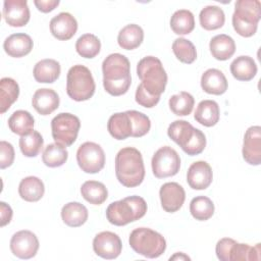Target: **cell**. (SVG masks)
Returning <instances> with one entry per match:
<instances>
[{
  "mask_svg": "<svg viewBox=\"0 0 261 261\" xmlns=\"http://www.w3.org/2000/svg\"><path fill=\"white\" fill-rule=\"evenodd\" d=\"M68 158L66 148L60 144H49L43 151L42 161L48 167H59L63 165Z\"/></svg>",
  "mask_w": 261,
  "mask_h": 261,
  "instance_id": "cell-36",
  "label": "cell"
},
{
  "mask_svg": "<svg viewBox=\"0 0 261 261\" xmlns=\"http://www.w3.org/2000/svg\"><path fill=\"white\" fill-rule=\"evenodd\" d=\"M115 175L126 188H135L142 184L145 177V166L138 149L125 147L118 151L115 157Z\"/></svg>",
  "mask_w": 261,
  "mask_h": 261,
  "instance_id": "cell-2",
  "label": "cell"
},
{
  "mask_svg": "<svg viewBox=\"0 0 261 261\" xmlns=\"http://www.w3.org/2000/svg\"><path fill=\"white\" fill-rule=\"evenodd\" d=\"M169 260H191V258L184 253H175L169 258Z\"/></svg>",
  "mask_w": 261,
  "mask_h": 261,
  "instance_id": "cell-48",
  "label": "cell"
},
{
  "mask_svg": "<svg viewBox=\"0 0 261 261\" xmlns=\"http://www.w3.org/2000/svg\"><path fill=\"white\" fill-rule=\"evenodd\" d=\"M200 24L204 30L213 31L220 29L225 21L223 10L215 5H208L204 7L199 15Z\"/></svg>",
  "mask_w": 261,
  "mask_h": 261,
  "instance_id": "cell-32",
  "label": "cell"
},
{
  "mask_svg": "<svg viewBox=\"0 0 261 261\" xmlns=\"http://www.w3.org/2000/svg\"><path fill=\"white\" fill-rule=\"evenodd\" d=\"M88 216V209L79 202H69L61 209V218L70 227L82 226L87 221Z\"/></svg>",
  "mask_w": 261,
  "mask_h": 261,
  "instance_id": "cell-26",
  "label": "cell"
},
{
  "mask_svg": "<svg viewBox=\"0 0 261 261\" xmlns=\"http://www.w3.org/2000/svg\"><path fill=\"white\" fill-rule=\"evenodd\" d=\"M122 249L119 237L112 231H102L95 236L93 240V250L96 255L104 259L117 258Z\"/></svg>",
  "mask_w": 261,
  "mask_h": 261,
  "instance_id": "cell-13",
  "label": "cell"
},
{
  "mask_svg": "<svg viewBox=\"0 0 261 261\" xmlns=\"http://www.w3.org/2000/svg\"><path fill=\"white\" fill-rule=\"evenodd\" d=\"M129 246L138 254L147 258H157L166 249V241L159 232L148 228L139 227L129 234Z\"/></svg>",
  "mask_w": 261,
  "mask_h": 261,
  "instance_id": "cell-6",
  "label": "cell"
},
{
  "mask_svg": "<svg viewBox=\"0 0 261 261\" xmlns=\"http://www.w3.org/2000/svg\"><path fill=\"white\" fill-rule=\"evenodd\" d=\"M103 87L112 96L125 94L130 86V64L128 59L119 53L108 55L102 63Z\"/></svg>",
  "mask_w": 261,
  "mask_h": 261,
  "instance_id": "cell-1",
  "label": "cell"
},
{
  "mask_svg": "<svg viewBox=\"0 0 261 261\" xmlns=\"http://www.w3.org/2000/svg\"><path fill=\"white\" fill-rule=\"evenodd\" d=\"M3 17L10 27H23L30 20V8L25 0H5Z\"/></svg>",
  "mask_w": 261,
  "mask_h": 261,
  "instance_id": "cell-16",
  "label": "cell"
},
{
  "mask_svg": "<svg viewBox=\"0 0 261 261\" xmlns=\"http://www.w3.org/2000/svg\"><path fill=\"white\" fill-rule=\"evenodd\" d=\"M137 74L145 89L153 95H161L167 84V74L161 61L154 56H146L138 62Z\"/></svg>",
  "mask_w": 261,
  "mask_h": 261,
  "instance_id": "cell-5",
  "label": "cell"
},
{
  "mask_svg": "<svg viewBox=\"0 0 261 261\" xmlns=\"http://www.w3.org/2000/svg\"><path fill=\"white\" fill-rule=\"evenodd\" d=\"M230 72L238 81L248 82L256 75L257 65L252 57L242 55L231 62Z\"/></svg>",
  "mask_w": 261,
  "mask_h": 261,
  "instance_id": "cell-29",
  "label": "cell"
},
{
  "mask_svg": "<svg viewBox=\"0 0 261 261\" xmlns=\"http://www.w3.org/2000/svg\"><path fill=\"white\" fill-rule=\"evenodd\" d=\"M146 212V201L142 197L130 196L109 204L106 217L111 224L122 226L142 218Z\"/></svg>",
  "mask_w": 261,
  "mask_h": 261,
  "instance_id": "cell-3",
  "label": "cell"
},
{
  "mask_svg": "<svg viewBox=\"0 0 261 261\" xmlns=\"http://www.w3.org/2000/svg\"><path fill=\"white\" fill-rule=\"evenodd\" d=\"M206 147V137L198 128H195L194 136L191 139V141L188 143V145L182 149L185 153H187L190 156H195L204 151Z\"/></svg>",
  "mask_w": 261,
  "mask_h": 261,
  "instance_id": "cell-43",
  "label": "cell"
},
{
  "mask_svg": "<svg viewBox=\"0 0 261 261\" xmlns=\"http://www.w3.org/2000/svg\"><path fill=\"white\" fill-rule=\"evenodd\" d=\"M170 28L176 35H188L195 28L194 14L188 9L176 10L170 18Z\"/></svg>",
  "mask_w": 261,
  "mask_h": 261,
  "instance_id": "cell-35",
  "label": "cell"
},
{
  "mask_svg": "<svg viewBox=\"0 0 261 261\" xmlns=\"http://www.w3.org/2000/svg\"><path fill=\"white\" fill-rule=\"evenodd\" d=\"M95 81L91 70L82 64L69 68L66 77V93L74 101L81 102L92 98L95 93Z\"/></svg>",
  "mask_w": 261,
  "mask_h": 261,
  "instance_id": "cell-7",
  "label": "cell"
},
{
  "mask_svg": "<svg viewBox=\"0 0 261 261\" xmlns=\"http://www.w3.org/2000/svg\"><path fill=\"white\" fill-rule=\"evenodd\" d=\"M101 49V42L93 34L82 35L75 43V50L84 58H94L97 56Z\"/></svg>",
  "mask_w": 261,
  "mask_h": 261,
  "instance_id": "cell-38",
  "label": "cell"
},
{
  "mask_svg": "<svg viewBox=\"0 0 261 261\" xmlns=\"http://www.w3.org/2000/svg\"><path fill=\"white\" fill-rule=\"evenodd\" d=\"M14 149L13 146L6 142H0V168L4 169L6 167L11 166L14 161Z\"/></svg>",
  "mask_w": 261,
  "mask_h": 261,
  "instance_id": "cell-45",
  "label": "cell"
},
{
  "mask_svg": "<svg viewBox=\"0 0 261 261\" xmlns=\"http://www.w3.org/2000/svg\"><path fill=\"white\" fill-rule=\"evenodd\" d=\"M126 112L132 121V126H133L132 137L140 138L145 136L151 128L150 118L146 114L137 110H127Z\"/></svg>",
  "mask_w": 261,
  "mask_h": 261,
  "instance_id": "cell-42",
  "label": "cell"
},
{
  "mask_svg": "<svg viewBox=\"0 0 261 261\" xmlns=\"http://www.w3.org/2000/svg\"><path fill=\"white\" fill-rule=\"evenodd\" d=\"M45 187L43 181L37 176H28L20 180L18 194L27 202H37L44 196Z\"/></svg>",
  "mask_w": 261,
  "mask_h": 261,
  "instance_id": "cell-27",
  "label": "cell"
},
{
  "mask_svg": "<svg viewBox=\"0 0 261 261\" xmlns=\"http://www.w3.org/2000/svg\"><path fill=\"white\" fill-rule=\"evenodd\" d=\"M10 250L20 259H31L39 250V240L31 230L16 231L10 240Z\"/></svg>",
  "mask_w": 261,
  "mask_h": 261,
  "instance_id": "cell-12",
  "label": "cell"
},
{
  "mask_svg": "<svg viewBox=\"0 0 261 261\" xmlns=\"http://www.w3.org/2000/svg\"><path fill=\"white\" fill-rule=\"evenodd\" d=\"M0 215H1V223L0 225L3 227L11 221L12 218V209L5 202H0Z\"/></svg>",
  "mask_w": 261,
  "mask_h": 261,
  "instance_id": "cell-47",
  "label": "cell"
},
{
  "mask_svg": "<svg viewBox=\"0 0 261 261\" xmlns=\"http://www.w3.org/2000/svg\"><path fill=\"white\" fill-rule=\"evenodd\" d=\"M261 18V3L258 0H239L234 4L232 27L242 37H252Z\"/></svg>",
  "mask_w": 261,
  "mask_h": 261,
  "instance_id": "cell-4",
  "label": "cell"
},
{
  "mask_svg": "<svg viewBox=\"0 0 261 261\" xmlns=\"http://www.w3.org/2000/svg\"><path fill=\"white\" fill-rule=\"evenodd\" d=\"M34 3L38 10L44 13H48L59 5V0H35Z\"/></svg>",
  "mask_w": 261,
  "mask_h": 261,
  "instance_id": "cell-46",
  "label": "cell"
},
{
  "mask_svg": "<svg viewBox=\"0 0 261 261\" xmlns=\"http://www.w3.org/2000/svg\"><path fill=\"white\" fill-rule=\"evenodd\" d=\"M159 196L163 210L169 213L179 210L186 199L184 188L174 181L162 185L159 191Z\"/></svg>",
  "mask_w": 261,
  "mask_h": 261,
  "instance_id": "cell-15",
  "label": "cell"
},
{
  "mask_svg": "<svg viewBox=\"0 0 261 261\" xmlns=\"http://www.w3.org/2000/svg\"><path fill=\"white\" fill-rule=\"evenodd\" d=\"M76 161L86 173H97L105 165V153L102 147L94 142H85L76 151Z\"/></svg>",
  "mask_w": 261,
  "mask_h": 261,
  "instance_id": "cell-11",
  "label": "cell"
},
{
  "mask_svg": "<svg viewBox=\"0 0 261 261\" xmlns=\"http://www.w3.org/2000/svg\"><path fill=\"white\" fill-rule=\"evenodd\" d=\"M144 40L143 29L136 24L130 23L123 27L117 36L118 45L125 50H133L138 48Z\"/></svg>",
  "mask_w": 261,
  "mask_h": 261,
  "instance_id": "cell-28",
  "label": "cell"
},
{
  "mask_svg": "<svg viewBox=\"0 0 261 261\" xmlns=\"http://www.w3.org/2000/svg\"><path fill=\"white\" fill-rule=\"evenodd\" d=\"M219 106L214 100L201 101L198 104L194 114L197 122L208 127L215 125L219 120Z\"/></svg>",
  "mask_w": 261,
  "mask_h": 261,
  "instance_id": "cell-25",
  "label": "cell"
},
{
  "mask_svg": "<svg viewBox=\"0 0 261 261\" xmlns=\"http://www.w3.org/2000/svg\"><path fill=\"white\" fill-rule=\"evenodd\" d=\"M213 179L211 166L206 161L194 162L188 169L187 181L194 190L207 189Z\"/></svg>",
  "mask_w": 261,
  "mask_h": 261,
  "instance_id": "cell-18",
  "label": "cell"
},
{
  "mask_svg": "<svg viewBox=\"0 0 261 261\" xmlns=\"http://www.w3.org/2000/svg\"><path fill=\"white\" fill-rule=\"evenodd\" d=\"M77 31V21L68 12H60L50 20L51 34L60 41L71 39Z\"/></svg>",
  "mask_w": 261,
  "mask_h": 261,
  "instance_id": "cell-17",
  "label": "cell"
},
{
  "mask_svg": "<svg viewBox=\"0 0 261 261\" xmlns=\"http://www.w3.org/2000/svg\"><path fill=\"white\" fill-rule=\"evenodd\" d=\"M44 140L41 134L33 130L19 139V148L21 153L27 157H36L43 148Z\"/></svg>",
  "mask_w": 261,
  "mask_h": 261,
  "instance_id": "cell-40",
  "label": "cell"
},
{
  "mask_svg": "<svg viewBox=\"0 0 261 261\" xmlns=\"http://www.w3.org/2000/svg\"><path fill=\"white\" fill-rule=\"evenodd\" d=\"M209 48L212 56L217 60L229 59L236 51V43L231 37L225 34L216 35L209 43Z\"/></svg>",
  "mask_w": 261,
  "mask_h": 261,
  "instance_id": "cell-23",
  "label": "cell"
},
{
  "mask_svg": "<svg viewBox=\"0 0 261 261\" xmlns=\"http://www.w3.org/2000/svg\"><path fill=\"white\" fill-rule=\"evenodd\" d=\"M135 98H136V102L139 105L146 108H152L159 102L160 95H153L149 93L141 83L137 88Z\"/></svg>",
  "mask_w": 261,
  "mask_h": 261,
  "instance_id": "cell-44",
  "label": "cell"
},
{
  "mask_svg": "<svg viewBox=\"0 0 261 261\" xmlns=\"http://www.w3.org/2000/svg\"><path fill=\"white\" fill-rule=\"evenodd\" d=\"M109 134L116 140H124L132 137L133 126L127 112H118L112 114L107 122Z\"/></svg>",
  "mask_w": 261,
  "mask_h": 261,
  "instance_id": "cell-22",
  "label": "cell"
},
{
  "mask_svg": "<svg viewBox=\"0 0 261 261\" xmlns=\"http://www.w3.org/2000/svg\"><path fill=\"white\" fill-rule=\"evenodd\" d=\"M32 38L24 33H16L7 37L3 43L4 51L11 57L19 58L28 55L33 49Z\"/></svg>",
  "mask_w": 261,
  "mask_h": 261,
  "instance_id": "cell-20",
  "label": "cell"
},
{
  "mask_svg": "<svg viewBox=\"0 0 261 261\" xmlns=\"http://www.w3.org/2000/svg\"><path fill=\"white\" fill-rule=\"evenodd\" d=\"M19 95L18 84L11 77L0 81V113H5L17 100Z\"/></svg>",
  "mask_w": 261,
  "mask_h": 261,
  "instance_id": "cell-33",
  "label": "cell"
},
{
  "mask_svg": "<svg viewBox=\"0 0 261 261\" xmlns=\"http://www.w3.org/2000/svg\"><path fill=\"white\" fill-rule=\"evenodd\" d=\"M216 256L221 261L260 260V244L251 247L248 244L237 243L230 238L219 240L215 247Z\"/></svg>",
  "mask_w": 261,
  "mask_h": 261,
  "instance_id": "cell-8",
  "label": "cell"
},
{
  "mask_svg": "<svg viewBox=\"0 0 261 261\" xmlns=\"http://www.w3.org/2000/svg\"><path fill=\"white\" fill-rule=\"evenodd\" d=\"M81 194L87 202L93 205L103 204L108 197V191L104 184L97 180L85 181L81 187Z\"/></svg>",
  "mask_w": 261,
  "mask_h": 261,
  "instance_id": "cell-34",
  "label": "cell"
},
{
  "mask_svg": "<svg viewBox=\"0 0 261 261\" xmlns=\"http://www.w3.org/2000/svg\"><path fill=\"white\" fill-rule=\"evenodd\" d=\"M243 158L251 165H259L261 162V127L250 126L244 136Z\"/></svg>",
  "mask_w": 261,
  "mask_h": 261,
  "instance_id": "cell-14",
  "label": "cell"
},
{
  "mask_svg": "<svg viewBox=\"0 0 261 261\" xmlns=\"http://www.w3.org/2000/svg\"><path fill=\"white\" fill-rule=\"evenodd\" d=\"M227 86V80L219 69L209 68L201 76V87L208 94L222 95L226 92Z\"/></svg>",
  "mask_w": 261,
  "mask_h": 261,
  "instance_id": "cell-21",
  "label": "cell"
},
{
  "mask_svg": "<svg viewBox=\"0 0 261 261\" xmlns=\"http://www.w3.org/2000/svg\"><path fill=\"white\" fill-rule=\"evenodd\" d=\"M59 102L58 94L54 90L48 88L37 90L32 99L33 107L41 115L51 114L58 108Z\"/></svg>",
  "mask_w": 261,
  "mask_h": 261,
  "instance_id": "cell-19",
  "label": "cell"
},
{
  "mask_svg": "<svg viewBox=\"0 0 261 261\" xmlns=\"http://www.w3.org/2000/svg\"><path fill=\"white\" fill-rule=\"evenodd\" d=\"M169 108L170 110L178 116H186L189 115L195 104L194 97L185 91L179 92L178 94L172 95L169 98Z\"/></svg>",
  "mask_w": 261,
  "mask_h": 261,
  "instance_id": "cell-39",
  "label": "cell"
},
{
  "mask_svg": "<svg viewBox=\"0 0 261 261\" xmlns=\"http://www.w3.org/2000/svg\"><path fill=\"white\" fill-rule=\"evenodd\" d=\"M214 204L206 196H198L192 199L190 203V212L192 216L200 221L208 220L214 214Z\"/></svg>",
  "mask_w": 261,
  "mask_h": 261,
  "instance_id": "cell-37",
  "label": "cell"
},
{
  "mask_svg": "<svg viewBox=\"0 0 261 261\" xmlns=\"http://www.w3.org/2000/svg\"><path fill=\"white\" fill-rule=\"evenodd\" d=\"M172 51L175 57L182 63L191 64L197 58V51L194 44L185 38L174 40L172 43Z\"/></svg>",
  "mask_w": 261,
  "mask_h": 261,
  "instance_id": "cell-41",
  "label": "cell"
},
{
  "mask_svg": "<svg viewBox=\"0 0 261 261\" xmlns=\"http://www.w3.org/2000/svg\"><path fill=\"white\" fill-rule=\"evenodd\" d=\"M152 171L157 178L175 175L180 168V158L177 152L169 146L158 149L152 157Z\"/></svg>",
  "mask_w": 261,
  "mask_h": 261,
  "instance_id": "cell-10",
  "label": "cell"
},
{
  "mask_svg": "<svg viewBox=\"0 0 261 261\" xmlns=\"http://www.w3.org/2000/svg\"><path fill=\"white\" fill-rule=\"evenodd\" d=\"M35 120L33 115L25 110H16L8 118V126L13 134L25 136L34 130Z\"/></svg>",
  "mask_w": 261,
  "mask_h": 261,
  "instance_id": "cell-31",
  "label": "cell"
},
{
  "mask_svg": "<svg viewBox=\"0 0 261 261\" xmlns=\"http://www.w3.org/2000/svg\"><path fill=\"white\" fill-rule=\"evenodd\" d=\"M80 127L81 121L79 117L71 113H59L51 121L52 137L55 143L60 144L65 148L71 146L75 142Z\"/></svg>",
  "mask_w": 261,
  "mask_h": 261,
  "instance_id": "cell-9",
  "label": "cell"
},
{
  "mask_svg": "<svg viewBox=\"0 0 261 261\" xmlns=\"http://www.w3.org/2000/svg\"><path fill=\"white\" fill-rule=\"evenodd\" d=\"M61 67L55 59H43L36 63L34 67V77L38 83L51 84L54 83L60 75Z\"/></svg>",
  "mask_w": 261,
  "mask_h": 261,
  "instance_id": "cell-24",
  "label": "cell"
},
{
  "mask_svg": "<svg viewBox=\"0 0 261 261\" xmlns=\"http://www.w3.org/2000/svg\"><path fill=\"white\" fill-rule=\"evenodd\" d=\"M195 127L186 120H175L171 122L167 129L168 137L184 149L194 136Z\"/></svg>",
  "mask_w": 261,
  "mask_h": 261,
  "instance_id": "cell-30",
  "label": "cell"
}]
</instances>
